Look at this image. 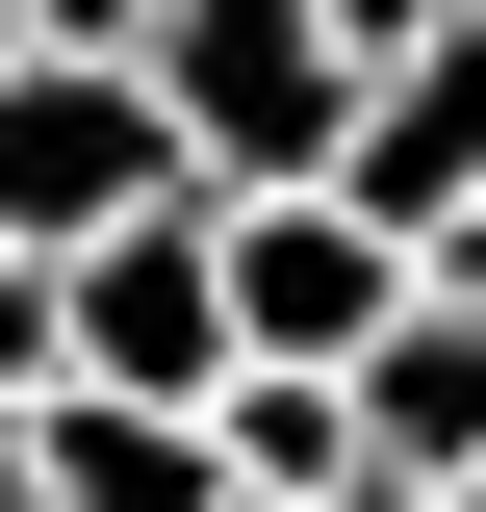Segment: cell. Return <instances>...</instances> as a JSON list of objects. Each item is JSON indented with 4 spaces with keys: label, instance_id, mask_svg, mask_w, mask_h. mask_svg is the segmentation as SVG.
Masks as SVG:
<instances>
[{
    "label": "cell",
    "instance_id": "obj_2",
    "mask_svg": "<svg viewBox=\"0 0 486 512\" xmlns=\"http://www.w3.org/2000/svg\"><path fill=\"white\" fill-rule=\"evenodd\" d=\"M180 103L154 52H0V256H103L128 205H180Z\"/></svg>",
    "mask_w": 486,
    "mask_h": 512
},
{
    "label": "cell",
    "instance_id": "obj_1",
    "mask_svg": "<svg viewBox=\"0 0 486 512\" xmlns=\"http://www.w3.org/2000/svg\"><path fill=\"white\" fill-rule=\"evenodd\" d=\"M359 26L333 0H154V103H180V154H205V205L231 180H333L359 154Z\"/></svg>",
    "mask_w": 486,
    "mask_h": 512
},
{
    "label": "cell",
    "instance_id": "obj_4",
    "mask_svg": "<svg viewBox=\"0 0 486 512\" xmlns=\"http://www.w3.org/2000/svg\"><path fill=\"white\" fill-rule=\"evenodd\" d=\"M333 180H359V205H384L410 256H435V231L486 205V0L435 26V52H384V77H359V154H333Z\"/></svg>",
    "mask_w": 486,
    "mask_h": 512
},
{
    "label": "cell",
    "instance_id": "obj_13",
    "mask_svg": "<svg viewBox=\"0 0 486 512\" xmlns=\"http://www.w3.org/2000/svg\"><path fill=\"white\" fill-rule=\"evenodd\" d=\"M435 512H486V487H435Z\"/></svg>",
    "mask_w": 486,
    "mask_h": 512
},
{
    "label": "cell",
    "instance_id": "obj_9",
    "mask_svg": "<svg viewBox=\"0 0 486 512\" xmlns=\"http://www.w3.org/2000/svg\"><path fill=\"white\" fill-rule=\"evenodd\" d=\"M0 52H154V0H0Z\"/></svg>",
    "mask_w": 486,
    "mask_h": 512
},
{
    "label": "cell",
    "instance_id": "obj_7",
    "mask_svg": "<svg viewBox=\"0 0 486 512\" xmlns=\"http://www.w3.org/2000/svg\"><path fill=\"white\" fill-rule=\"evenodd\" d=\"M205 436H231V487H256V512L359 487V359H231V410H205Z\"/></svg>",
    "mask_w": 486,
    "mask_h": 512
},
{
    "label": "cell",
    "instance_id": "obj_11",
    "mask_svg": "<svg viewBox=\"0 0 486 512\" xmlns=\"http://www.w3.org/2000/svg\"><path fill=\"white\" fill-rule=\"evenodd\" d=\"M0 512H52V461H26V436H0Z\"/></svg>",
    "mask_w": 486,
    "mask_h": 512
},
{
    "label": "cell",
    "instance_id": "obj_3",
    "mask_svg": "<svg viewBox=\"0 0 486 512\" xmlns=\"http://www.w3.org/2000/svg\"><path fill=\"white\" fill-rule=\"evenodd\" d=\"M410 282H435V256L384 231L359 180H231V333H256V359H359Z\"/></svg>",
    "mask_w": 486,
    "mask_h": 512
},
{
    "label": "cell",
    "instance_id": "obj_6",
    "mask_svg": "<svg viewBox=\"0 0 486 512\" xmlns=\"http://www.w3.org/2000/svg\"><path fill=\"white\" fill-rule=\"evenodd\" d=\"M26 461H52V512H256L231 436H205V410H128V384H52Z\"/></svg>",
    "mask_w": 486,
    "mask_h": 512
},
{
    "label": "cell",
    "instance_id": "obj_5",
    "mask_svg": "<svg viewBox=\"0 0 486 512\" xmlns=\"http://www.w3.org/2000/svg\"><path fill=\"white\" fill-rule=\"evenodd\" d=\"M359 487H486V308H461V282H410V308H384L359 333Z\"/></svg>",
    "mask_w": 486,
    "mask_h": 512
},
{
    "label": "cell",
    "instance_id": "obj_10",
    "mask_svg": "<svg viewBox=\"0 0 486 512\" xmlns=\"http://www.w3.org/2000/svg\"><path fill=\"white\" fill-rule=\"evenodd\" d=\"M333 26H359V52H435V26H461V0H333Z\"/></svg>",
    "mask_w": 486,
    "mask_h": 512
},
{
    "label": "cell",
    "instance_id": "obj_8",
    "mask_svg": "<svg viewBox=\"0 0 486 512\" xmlns=\"http://www.w3.org/2000/svg\"><path fill=\"white\" fill-rule=\"evenodd\" d=\"M52 384H77V282H52V256H0V436H26Z\"/></svg>",
    "mask_w": 486,
    "mask_h": 512
},
{
    "label": "cell",
    "instance_id": "obj_12",
    "mask_svg": "<svg viewBox=\"0 0 486 512\" xmlns=\"http://www.w3.org/2000/svg\"><path fill=\"white\" fill-rule=\"evenodd\" d=\"M307 512H410V487H307Z\"/></svg>",
    "mask_w": 486,
    "mask_h": 512
}]
</instances>
